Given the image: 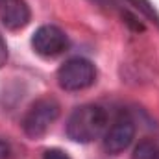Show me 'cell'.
Segmentation results:
<instances>
[{
    "mask_svg": "<svg viewBox=\"0 0 159 159\" xmlns=\"http://www.w3.org/2000/svg\"><path fill=\"white\" fill-rule=\"evenodd\" d=\"M32 19L26 0H0V20L7 30H22Z\"/></svg>",
    "mask_w": 159,
    "mask_h": 159,
    "instance_id": "8992f818",
    "label": "cell"
},
{
    "mask_svg": "<svg viewBox=\"0 0 159 159\" xmlns=\"http://www.w3.org/2000/svg\"><path fill=\"white\" fill-rule=\"evenodd\" d=\"M135 137V124L128 115H120L104 133V150L111 156L122 154Z\"/></svg>",
    "mask_w": 159,
    "mask_h": 159,
    "instance_id": "5b68a950",
    "label": "cell"
},
{
    "mask_svg": "<svg viewBox=\"0 0 159 159\" xmlns=\"http://www.w3.org/2000/svg\"><path fill=\"white\" fill-rule=\"evenodd\" d=\"M7 156H9V146H7V143L0 141V159H6Z\"/></svg>",
    "mask_w": 159,
    "mask_h": 159,
    "instance_id": "8fae6325",
    "label": "cell"
},
{
    "mask_svg": "<svg viewBox=\"0 0 159 159\" xmlns=\"http://www.w3.org/2000/svg\"><path fill=\"white\" fill-rule=\"evenodd\" d=\"M107 115L100 106L85 104L76 107L67 120V135L74 143H93L106 133Z\"/></svg>",
    "mask_w": 159,
    "mask_h": 159,
    "instance_id": "6da1fadb",
    "label": "cell"
},
{
    "mask_svg": "<svg viewBox=\"0 0 159 159\" xmlns=\"http://www.w3.org/2000/svg\"><path fill=\"white\" fill-rule=\"evenodd\" d=\"M43 159H70V156L59 148H48V150H44Z\"/></svg>",
    "mask_w": 159,
    "mask_h": 159,
    "instance_id": "9c48e42d",
    "label": "cell"
},
{
    "mask_svg": "<svg viewBox=\"0 0 159 159\" xmlns=\"http://www.w3.org/2000/svg\"><path fill=\"white\" fill-rule=\"evenodd\" d=\"M6 61H7V44H6L4 37L0 35V69L6 65Z\"/></svg>",
    "mask_w": 159,
    "mask_h": 159,
    "instance_id": "30bf717a",
    "label": "cell"
},
{
    "mask_svg": "<svg viewBox=\"0 0 159 159\" xmlns=\"http://www.w3.org/2000/svg\"><path fill=\"white\" fill-rule=\"evenodd\" d=\"M32 48L41 57L54 59V57L61 56L63 52H67L69 37L61 28L52 26V24H44V26L37 28L35 34L32 35Z\"/></svg>",
    "mask_w": 159,
    "mask_h": 159,
    "instance_id": "277c9868",
    "label": "cell"
},
{
    "mask_svg": "<svg viewBox=\"0 0 159 159\" xmlns=\"http://www.w3.org/2000/svg\"><path fill=\"white\" fill-rule=\"evenodd\" d=\"M131 159H159V144L156 141H150V139L141 141L135 146Z\"/></svg>",
    "mask_w": 159,
    "mask_h": 159,
    "instance_id": "52a82bcc",
    "label": "cell"
},
{
    "mask_svg": "<svg viewBox=\"0 0 159 159\" xmlns=\"http://www.w3.org/2000/svg\"><path fill=\"white\" fill-rule=\"evenodd\" d=\"M59 117V104L52 96L37 98L22 117V131L30 139H41Z\"/></svg>",
    "mask_w": 159,
    "mask_h": 159,
    "instance_id": "7a4b0ae2",
    "label": "cell"
},
{
    "mask_svg": "<svg viewBox=\"0 0 159 159\" xmlns=\"http://www.w3.org/2000/svg\"><path fill=\"white\" fill-rule=\"evenodd\" d=\"M129 4H133V7L135 9H139L148 20H152L156 26H159V13L156 11V7L152 6V2L150 0H128Z\"/></svg>",
    "mask_w": 159,
    "mask_h": 159,
    "instance_id": "ba28073f",
    "label": "cell"
},
{
    "mask_svg": "<svg viewBox=\"0 0 159 159\" xmlns=\"http://www.w3.org/2000/svg\"><path fill=\"white\" fill-rule=\"evenodd\" d=\"M96 69L85 57H72L67 59L57 69V83L65 91H81L94 83Z\"/></svg>",
    "mask_w": 159,
    "mask_h": 159,
    "instance_id": "3957f363",
    "label": "cell"
}]
</instances>
